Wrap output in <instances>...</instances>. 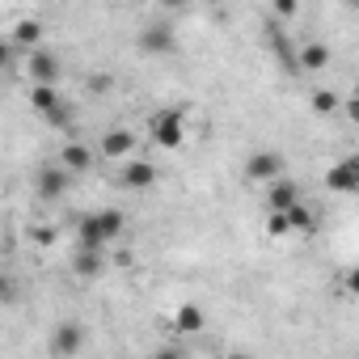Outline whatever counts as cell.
I'll return each instance as SVG.
<instances>
[{
	"label": "cell",
	"instance_id": "obj_10",
	"mask_svg": "<svg viewBox=\"0 0 359 359\" xmlns=\"http://www.w3.org/2000/svg\"><path fill=\"white\" fill-rule=\"evenodd\" d=\"M97 156H102V161L135 156V131H127V127H114V131H106V135H102V148H97Z\"/></svg>",
	"mask_w": 359,
	"mask_h": 359
},
{
	"label": "cell",
	"instance_id": "obj_8",
	"mask_svg": "<svg viewBox=\"0 0 359 359\" xmlns=\"http://www.w3.org/2000/svg\"><path fill=\"white\" fill-rule=\"evenodd\" d=\"M106 271V245H81L72 254V275L76 279H97Z\"/></svg>",
	"mask_w": 359,
	"mask_h": 359
},
{
	"label": "cell",
	"instance_id": "obj_12",
	"mask_svg": "<svg viewBox=\"0 0 359 359\" xmlns=\"http://www.w3.org/2000/svg\"><path fill=\"white\" fill-rule=\"evenodd\" d=\"M296 199H300V187L292 182V177H275V182H266V212H287Z\"/></svg>",
	"mask_w": 359,
	"mask_h": 359
},
{
	"label": "cell",
	"instance_id": "obj_9",
	"mask_svg": "<svg viewBox=\"0 0 359 359\" xmlns=\"http://www.w3.org/2000/svg\"><path fill=\"white\" fill-rule=\"evenodd\" d=\"M156 165L152 161H144V156H127V169H123V187H131V191H152L156 187Z\"/></svg>",
	"mask_w": 359,
	"mask_h": 359
},
{
	"label": "cell",
	"instance_id": "obj_15",
	"mask_svg": "<svg viewBox=\"0 0 359 359\" xmlns=\"http://www.w3.org/2000/svg\"><path fill=\"white\" fill-rule=\"evenodd\" d=\"M296 64H300L304 72H321V68L330 64V47H325V43H304L300 55H296Z\"/></svg>",
	"mask_w": 359,
	"mask_h": 359
},
{
	"label": "cell",
	"instance_id": "obj_23",
	"mask_svg": "<svg viewBox=\"0 0 359 359\" xmlns=\"http://www.w3.org/2000/svg\"><path fill=\"white\" fill-rule=\"evenodd\" d=\"M342 114H346V118L359 127V85H355V89H351V97L342 102Z\"/></svg>",
	"mask_w": 359,
	"mask_h": 359
},
{
	"label": "cell",
	"instance_id": "obj_16",
	"mask_svg": "<svg viewBox=\"0 0 359 359\" xmlns=\"http://www.w3.org/2000/svg\"><path fill=\"white\" fill-rule=\"evenodd\" d=\"M60 102H64V97H60V89H55V85H30V106H34L39 114H51Z\"/></svg>",
	"mask_w": 359,
	"mask_h": 359
},
{
	"label": "cell",
	"instance_id": "obj_21",
	"mask_svg": "<svg viewBox=\"0 0 359 359\" xmlns=\"http://www.w3.org/2000/svg\"><path fill=\"white\" fill-rule=\"evenodd\" d=\"M271 13H275L279 22H292V18L300 13V0H271Z\"/></svg>",
	"mask_w": 359,
	"mask_h": 359
},
{
	"label": "cell",
	"instance_id": "obj_4",
	"mask_svg": "<svg viewBox=\"0 0 359 359\" xmlns=\"http://www.w3.org/2000/svg\"><path fill=\"white\" fill-rule=\"evenodd\" d=\"M135 43H140L144 55H169V51H177V34H173L169 22H148Z\"/></svg>",
	"mask_w": 359,
	"mask_h": 359
},
{
	"label": "cell",
	"instance_id": "obj_2",
	"mask_svg": "<svg viewBox=\"0 0 359 359\" xmlns=\"http://www.w3.org/2000/svg\"><path fill=\"white\" fill-rule=\"evenodd\" d=\"M152 140L161 144V148H182V140H187V118H182V110H156L152 114Z\"/></svg>",
	"mask_w": 359,
	"mask_h": 359
},
{
	"label": "cell",
	"instance_id": "obj_13",
	"mask_svg": "<svg viewBox=\"0 0 359 359\" xmlns=\"http://www.w3.org/2000/svg\"><path fill=\"white\" fill-rule=\"evenodd\" d=\"M93 156H97V152H93L89 144H64V148H60V165H68L72 173H85V169L93 165Z\"/></svg>",
	"mask_w": 359,
	"mask_h": 359
},
{
	"label": "cell",
	"instance_id": "obj_22",
	"mask_svg": "<svg viewBox=\"0 0 359 359\" xmlns=\"http://www.w3.org/2000/svg\"><path fill=\"white\" fill-rule=\"evenodd\" d=\"M43 118H47L51 127H68V123H72V106H64V102H60V106H55L51 114H43Z\"/></svg>",
	"mask_w": 359,
	"mask_h": 359
},
{
	"label": "cell",
	"instance_id": "obj_3",
	"mask_svg": "<svg viewBox=\"0 0 359 359\" xmlns=\"http://www.w3.org/2000/svg\"><path fill=\"white\" fill-rule=\"evenodd\" d=\"M68 182H72V169H68V165H47V169H39V177H34V195L47 199V203H55V199L68 195Z\"/></svg>",
	"mask_w": 359,
	"mask_h": 359
},
{
	"label": "cell",
	"instance_id": "obj_11",
	"mask_svg": "<svg viewBox=\"0 0 359 359\" xmlns=\"http://www.w3.org/2000/svg\"><path fill=\"white\" fill-rule=\"evenodd\" d=\"M85 346V330L76 325V321H64V325H55V334H51V355H76Z\"/></svg>",
	"mask_w": 359,
	"mask_h": 359
},
{
	"label": "cell",
	"instance_id": "obj_19",
	"mask_svg": "<svg viewBox=\"0 0 359 359\" xmlns=\"http://www.w3.org/2000/svg\"><path fill=\"white\" fill-rule=\"evenodd\" d=\"M13 43H22V47H39V43H43V26H39V22H22V26L13 30Z\"/></svg>",
	"mask_w": 359,
	"mask_h": 359
},
{
	"label": "cell",
	"instance_id": "obj_27",
	"mask_svg": "<svg viewBox=\"0 0 359 359\" xmlns=\"http://www.w3.org/2000/svg\"><path fill=\"white\" fill-rule=\"evenodd\" d=\"M34 241H39V245H51V241H55V233H51V229H43V233H34Z\"/></svg>",
	"mask_w": 359,
	"mask_h": 359
},
{
	"label": "cell",
	"instance_id": "obj_29",
	"mask_svg": "<svg viewBox=\"0 0 359 359\" xmlns=\"http://www.w3.org/2000/svg\"><path fill=\"white\" fill-rule=\"evenodd\" d=\"M355 161H359V152H355Z\"/></svg>",
	"mask_w": 359,
	"mask_h": 359
},
{
	"label": "cell",
	"instance_id": "obj_6",
	"mask_svg": "<svg viewBox=\"0 0 359 359\" xmlns=\"http://www.w3.org/2000/svg\"><path fill=\"white\" fill-rule=\"evenodd\" d=\"M325 187H330V191H342V195H359V161L346 156V161L330 165V169H325Z\"/></svg>",
	"mask_w": 359,
	"mask_h": 359
},
{
	"label": "cell",
	"instance_id": "obj_28",
	"mask_svg": "<svg viewBox=\"0 0 359 359\" xmlns=\"http://www.w3.org/2000/svg\"><path fill=\"white\" fill-rule=\"evenodd\" d=\"M351 5H359V0H351Z\"/></svg>",
	"mask_w": 359,
	"mask_h": 359
},
{
	"label": "cell",
	"instance_id": "obj_17",
	"mask_svg": "<svg viewBox=\"0 0 359 359\" xmlns=\"http://www.w3.org/2000/svg\"><path fill=\"white\" fill-rule=\"evenodd\" d=\"M287 220H292V233H313L317 229V212L309 203H300V199L287 208Z\"/></svg>",
	"mask_w": 359,
	"mask_h": 359
},
{
	"label": "cell",
	"instance_id": "obj_26",
	"mask_svg": "<svg viewBox=\"0 0 359 359\" xmlns=\"http://www.w3.org/2000/svg\"><path fill=\"white\" fill-rule=\"evenodd\" d=\"M156 5H161V9H169V13H177V9H187L191 0H156Z\"/></svg>",
	"mask_w": 359,
	"mask_h": 359
},
{
	"label": "cell",
	"instance_id": "obj_25",
	"mask_svg": "<svg viewBox=\"0 0 359 359\" xmlns=\"http://www.w3.org/2000/svg\"><path fill=\"white\" fill-rule=\"evenodd\" d=\"M110 85H114L110 76H89V89H93V93H110Z\"/></svg>",
	"mask_w": 359,
	"mask_h": 359
},
{
	"label": "cell",
	"instance_id": "obj_18",
	"mask_svg": "<svg viewBox=\"0 0 359 359\" xmlns=\"http://www.w3.org/2000/svg\"><path fill=\"white\" fill-rule=\"evenodd\" d=\"M342 102H346V97H338V89H313V97H309V106H313L317 114H338Z\"/></svg>",
	"mask_w": 359,
	"mask_h": 359
},
{
	"label": "cell",
	"instance_id": "obj_7",
	"mask_svg": "<svg viewBox=\"0 0 359 359\" xmlns=\"http://www.w3.org/2000/svg\"><path fill=\"white\" fill-rule=\"evenodd\" d=\"M26 72H30V85H55V76H60V60H55L51 51H43V47H30V55H26Z\"/></svg>",
	"mask_w": 359,
	"mask_h": 359
},
{
	"label": "cell",
	"instance_id": "obj_24",
	"mask_svg": "<svg viewBox=\"0 0 359 359\" xmlns=\"http://www.w3.org/2000/svg\"><path fill=\"white\" fill-rule=\"evenodd\" d=\"M342 292H346V296H355V300H359V266H351V271H346V275H342Z\"/></svg>",
	"mask_w": 359,
	"mask_h": 359
},
{
	"label": "cell",
	"instance_id": "obj_14",
	"mask_svg": "<svg viewBox=\"0 0 359 359\" xmlns=\"http://www.w3.org/2000/svg\"><path fill=\"white\" fill-rule=\"evenodd\" d=\"M203 325H208V317H203L199 304H182V309L173 313V330H177V334H199Z\"/></svg>",
	"mask_w": 359,
	"mask_h": 359
},
{
	"label": "cell",
	"instance_id": "obj_20",
	"mask_svg": "<svg viewBox=\"0 0 359 359\" xmlns=\"http://www.w3.org/2000/svg\"><path fill=\"white\" fill-rule=\"evenodd\" d=\"M266 233H271V237H287V233H292L287 212H266Z\"/></svg>",
	"mask_w": 359,
	"mask_h": 359
},
{
	"label": "cell",
	"instance_id": "obj_5",
	"mask_svg": "<svg viewBox=\"0 0 359 359\" xmlns=\"http://www.w3.org/2000/svg\"><path fill=\"white\" fill-rule=\"evenodd\" d=\"M245 177L250 182H275V177H283V156L279 152H271V148H262V152H250V161H245Z\"/></svg>",
	"mask_w": 359,
	"mask_h": 359
},
{
	"label": "cell",
	"instance_id": "obj_1",
	"mask_svg": "<svg viewBox=\"0 0 359 359\" xmlns=\"http://www.w3.org/2000/svg\"><path fill=\"white\" fill-rule=\"evenodd\" d=\"M123 229H127V216L118 208H102V212H89L76 220V241L81 245H110Z\"/></svg>",
	"mask_w": 359,
	"mask_h": 359
}]
</instances>
